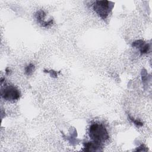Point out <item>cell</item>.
<instances>
[{
  "label": "cell",
  "instance_id": "1",
  "mask_svg": "<svg viewBox=\"0 0 152 152\" xmlns=\"http://www.w3.org/2000/svg\"><path fill=\"white\" fill-rule=\"evenodd\" d=\"M89 135L96 142H100L109 138V134L106 128L100 124H93L89 128Z\"/></svg>",
  "mask_w": 152,
  "mask_h": 152
},
{
  "label": "cell",
  "instance_id": "2",
  "mask_svg": "<svg viewBox=\"0 0 152 152\" xmlns=\"http://www.w3.org/2000/svg\"><path fill=\"white\" fill-rule=\"evenodd\" d=\"M108 1H97L93 4L94 11L103 19H105L109 15L113 5Z\"/></svg>",
  "mask_w": 152,
  "mask_h": 152
},
{
  "label": "cell",
  "instance_id": "3",
  "mask_svg": "<svg viewBox=\"0 0 152 152\" xmlns=\"http://www.w3.org/2000/svg\"><path fill=\"white\" fill-rule=\"evenodd\" d=\"M1 97L8 101H15L20 97V92L13 86H5L1 88Z\"/></svg>",
  "mask_w": 152,
  "mask_h": 152
},
{
  "label": "cell",
  "instance_id": "4",
  "mask_svg": "<svg viewBox=\"0 0 152 152\" xmlns=\"http://www.w3.org/2000/svg\"><path fill=\"white\" fill-rule=\"evenodd\" d=\"M45 13L43 11L40 10L37 11L36 14V18L37 20V22L43 27H47L53 23V20H50L49 21H45Z\"/></svg>",
  "mask_w": 152,
  "mask_h": 152
},
{
  "label": "cell",
  "instance_id": "5",
  "mask_svg": "<svg viewBox=\"0 0 152 152\" xmlns=\"http://www.w3.org/2000/svg\"><path fill=\"white\" fill-rule=\"evenodd\" d=\"M100 148V142L94 141L93 142H87L84 143V151H99Z\"/></svg>",
  "mask_w": 152,
  "mask_h": 152
},
{
  "label": "cell",
  "instance_id": "6",
  "mask_svg": "<svg viewBox=\"0 0 152 152\" xmlns=\"http://www.w3.org/2000/svg\"><path fill=\"white\" fill-rule=\"evenodd\" d=\"M34 70V65L32 64H30L26 67L25 72L27 75H30L32 74Z\"/></svg>",
  "mask_w": 152,
  "mask_h": 152
},
{
  "label": "cell",
  "instance_id": "7",
  "mask_svg": "<svg viewBox=\"0 0 152 152\" xmlns=\"http://www.w3.org/2000/svg\"><path fill=\"white\" fill-rule=\"evenodd\" d=\"M140 50L141 53H147L149 51L150 49V46L148 44L145 43V42L141 46V47L139 48Z\"/></svg>",
  "mask_w": 152,
  "mask_h": 152
},
{
  "label": "cell",
  "instance_id": "8",
  "mask_svg": "<svg viewBox=\"0 0 152 152\" xmlns=\"http://www.w3.org/2000/svg\"><path fill=\"white\" fill-rule=\"evenodd\" d=\"M129 118H130V119L134 123V124H135L136 125H137V126H142V125H143V124L141 122H140V121H138V120H136V119H134V118H131V116H129Z\"/></svg>",
  "mask_w": 152,
  "mask_h": 152
},
{
  "label": "cell",
  "instance_id": "9",
  "mask_svg": "<svg viewBox=\"0 0 152 152\" xmlns=\"http://www.w3.org/2000/svg\"><path fill=\"white\" fill-rule=\"evenodd\" d=\"M47 72L49 73L52 77H56L57 76V72L56 71H55L51 70V71H47Z\"/></svg>",
  "mask_w": 152,
  "mask_h": 152
}]
</instances>
